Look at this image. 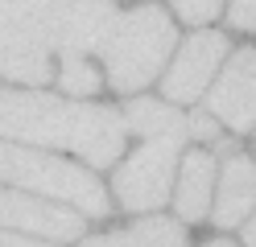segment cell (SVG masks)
<instances>
[{
  "mask_svg": "<svg viewBox=\"0 0 256 247\" xmlns=\"http://www.w3.org/2000/svg\"><path fill=\"white\" fill-rule=\"evenodd\" d=\"M0 227L34 231L46 239H78L83 235V214H74L70 206H54V202H38V198L0 190Z\"/></svg>",
  "mask_w": 256,
  "mask_h": 247,
  "instance_id": "ba28073f",
  "label": "cell"
},
{
  "mask_svg": "<svg viewBox=\"0 0 256 247\" xmlns=\"http://www.w3.org/2000/svg\"><path fill=\"white\" fill-rule=\"evenodd\" d=\"M206 111L211 120H223L232 132H252L256 124V54L240 49L228 62V70L206 95Z\"/></svg>",
  "mask_w": 256,
  "mask_h": 247,
  "instance_id": "8992f818",
  "label": "cell"
},
{
  "mask_svg": "<svg viewBox=\"0 0 256 247\" xmlns=\"http://www.w3.org/2000/svg\"><path fill=\"white\" fill-rule=\"evenodd\" d=\"M124 115H128L124 128H136L145 140H157V136H178V140H186V115L174 111L170 103H157V99H132Z\"/></svg>",
  "mask_w": 256,
  "mask_h": 247,
  "instance_id": "7c38bea8",
  "label": "cell"
},
{
  "mask_svg": "<svg viewBox=\"0 0 256 247\" xmlns=\"http://www.w3.org/2000/svg\"><path fill=\"white\" fill-rule=\"evenodd\" d=\"M232 25L256 33V0H236L232 4Z\"/></svg>",
  "mask_w": 256,
  "mask_h": 247,
  "instance_id": "9a60e30c",
  "label": "cell"
},
{
  "mask_svg": "<svg viewBox=\"0 0 256 247\" xmlns=\"http://www.w3.org/2000/svg\"><path fill=\"white\" fill-rule=\"evenodd\" d=\"M244 243H248V247H256V219L244 227Z\"/></svg>",
  "mask_w": 256,
  "mask_h": 247,
  "instance_id": "ac0fdd59",
  "label": "cell"
},
{
  "mask_svg": "<svg viewBox=\"0 0 256 247\" xmlns=\"http://www.w3.org/2000/svg\"><path fill=\"white\" fill-rule=\"evenodd\" d=\"M219 8H223V0H174V12L186 25H206L211 16H219Z\"/></svg>",
  "mask_w": 256,
  "mask_h": 247,
  "instance_id": "5bb4252c",
  "label": "cell"
},
{
  "mask_svg": "<svg viewBox=\"0 0 256 247\" xmlns=\"http://www.w3.org/2000/svg\"><path fill=\"white\" fill-rule=\"evenodd\" d=\"M202 247H236V243H223V239H215V243H202Z\"/></svg>",
  "mask_w": 256,
  "mask_h": 247,
  "instance_id": "d6986e66",
  "label": "cell"
},
{
  "mask_svg": "<svg viewBox=\"0 0 256 247\" xmlns=\"http://www.w3.org/2000/svg\"><path fill=\"white\" fill-rule=\"evenodd\" d=\"M116 21H120V12L112 0H54L50 45H58L62 54L87 58L91 49H100L108 41Z\"/></svg>",
  "mask_w": 256,
  "mask_h": 247,
  "instance_id": "5b68a950",
  "label": "cell"
},
{
  "mask_svg": "<svg viewBox=\"0 0 256 247\" xmlns=\"http://www.w3.org/2000/svg\"><path fill=\"white\" fill-rule=\"evenodd\" d=\"M170 49H174V21L162 8L145 4V8L124 12L104 41L108 82L116 91H140L145 82L157 78Z\"/></svg>",
  "mask_w": 256,
  "mask_h": 247,
  "instance_id": "7a4b0ae2",
  "label": "cell"
},
{
  "mask_svg": "<svg viewBox=\"0 0 256 247\" xmlns=\"http://www.w3.org/2000/svg\"><path fill=\"white\" fill-rule=\"evenodd\" d=\"M211 190H215V157L211 153H190L182 161V173H178V190H174V206L186 223H198L206 206H211Z\"/></svg>",
  "mask_w": 256,
  "mask_h": 247,
  "instance_id": "30bf717a",
  "label": "cell"
},
{
  "mask_svg": "<svg viewBox=\"0 0 256 247\" xmlns=\"http://www.w3.org/2000/svg\"><path fill=\"white\" fill-rule=\"evenodd\" d=\"M58 82L62 91L70 95H91L100 87V70L87 62V58H74V54H62V70H58Z\"/></svg>",
  "mask_w": 256,
  "mask_h": 247,
  "instance_id": "4fadbf2b",
  "label": "cell"
},
{
  "mask_svg": "<svg viewBox=\"0 0 256 247\" xmlns=\"http://www.w3.org/2000/svg\"><path fill=\"white\" fill-rule=\"evenodd\" d=\"M83 247H186V231L170 219H145L116 235H95Z\"/></svg>",
  "mask_w": 256,
  "mask_h": 247,
  "instance_id": "8fae6325",
  "label": "cell"
},
{
  "mask_svg": "<svg viewBox=\"0 0 256 247\" xmlns=\"http://www.w3.org/2000/svg\"><path fill=\"white\" fill-rule=\"evenodd\" d=\"M178 148H182L178 136H157V140H145V148H136V153L120 165L116 198L128 210H157L170 198Z\"/></svg>",
  "mask_w": 256,
  "mask_h": 247,
  "instance_id": "277c9868",
  "label": "cell"
},
{
  "mask_svg": "<svg viewBox=\"0 0 256 247\" xmlns=\"http://www.w3.org/2000/svg\"><path fill=\"white\" fill-rule=\"evenodd\" d=\"M0 247H54V243H38V239L12 235V231H0Z\"/></svg>",
  "mask_w": 256,
  "mask_h": 247,
  "instance_id": "e0dca14e",
  "label": "cell"
},
{
  "mask_svg": "<svg viewBox=\"0 0 256 247\" xmlns=\"http://www.w3.org/2000/svg\"><path fill=\"white\" fill-rule=\"evenodd\" d=\"M0 136L74 148L91 165H112L124 148V120L112 107L70 103L42 91H0Z\"/></svg>",
  "mask_w": 256,
  "mask_h": 247,
  "instance_id": "6da1fadb",
  "label": "cell"
},
{
  "mask_svg": "<svg viewBox=\"0 0 256 247\" xmlns=\"http://www.w3.org/2000/svg\"><path fill=\"white\" fill-rule=\"evenodd\" d=\"M256 206V165L248 157L232 153L223 161L219 173V202H215V223L219 227H236L244 223Z\"/></svg>",
  "mask_w": 256,
  "mask_h": 247,
  "instance_id": "9c48e42d",
  "label": "cell"
},
{
  "mask_svg": "<svg viewBox=\"0 0 256 247\" xmlns=\"http://www.w3.org/2000/svg\"><path fill=\"white\" fill-rule=\"evenodd\" d=\"M0 181L50 194L58 202L74 206L83 219H104L108 214V194L87 169H74L70 161H58V157H46V153L12 148L4 140H0Z\"/></svg>",
  "mask_w": 256,
  "mask_h": 247,
  "instance_id": "3957f363",
  "label": "cell"
},
{
  "mask_svg": "<svg viewBox=\"0 0 256 247\" xmlns=\"http://www.w3.org/2000/svg\"><path fill=\"white\" fill-rule=\"evenodd\" d=\"M223 54H228V37L215 29H202L194 33L182 49L178 58H174L170 74H166V99H174V103H190V99H198L202 87L215 78V66L223 62Z\"/></svg>",
  "mask_w": 256,
  "mask_h": 247,
  "instance_id": "52a82bcc",
  "label": "cell"
},
{
  "mask_svg": "<svg viewBox=\"0 0 256 247\" xmlns=\"http://www.w3.org/2000/svg\"><path fill=\"white\" fill-rule=\"evenodd\" d=\"M186 132H194V136H202V140H215V136H219V128H215L211 115H190V120H186Z\"/></svg>",
  "mask_w": 256,
  "mask_h": 247,
  "instance_id": "2e32d148",
  "label": "cell"
}]
</instances>
